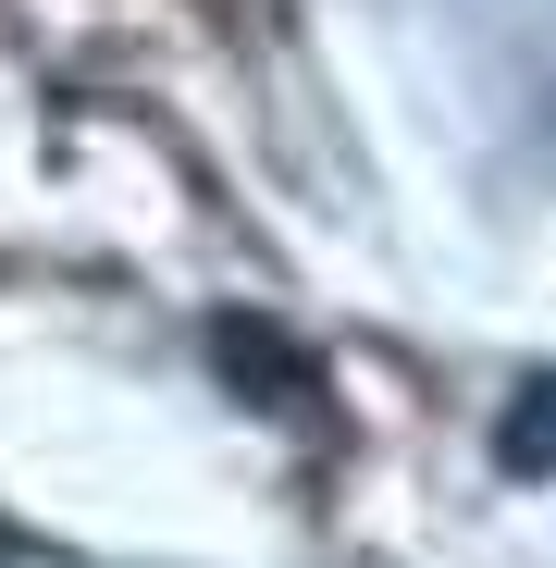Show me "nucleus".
Segmentation results:
<instances>
[{
	"label": "nucleus",
	"instance_id": "1",
	"mask_svg": "<svg viewBox=\"0 0 556 568\" xmlns=\"http://www.w3.org/2000/svg\"><path fill=\"white\" fill-rule=\"evenodd\" d=\"M495 469H519V483H544V469H556V371H532V384L507 396V420H495Z\"/></svg>",
	"mask_w": 556,
	"mask_h": 568
},
{
	"label": "nucleus",
	"instance_id": "2",
	"mask_svg": "<svg viewBox=\"0 0 556 568\" xmlns=\"http://www.w3.org/2000/svg\"><path fill=\"white\" fill-rule=\"evenodd\" d=\"M223 371H235V384L260 371V384H285V396H310V358H297V346H272V334H247V322H223Z\"/></svg>",
	"mask_w": 556,
	"mask_h": 568
}]
</instances>
